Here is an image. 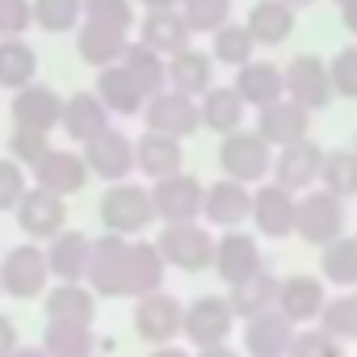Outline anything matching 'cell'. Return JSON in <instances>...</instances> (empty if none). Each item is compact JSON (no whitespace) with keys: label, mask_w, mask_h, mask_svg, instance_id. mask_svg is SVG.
Masks as SVG:
<instances>
[{"label":"cell","mask_w":357,"mask_h":357,"mask_svg":"<svg viewBox=\"0 0 357 357\" xmlns=\"http://www.w3.org/2000/svg\"><path fill=\"white\" fill-rule=\"evenodd\" d=\"M101 227L105 231H118V236H139L147 231L155 219V198L147 185H135V181H114L105 194H101Z\"/></svg>","instance_id":"1"},{"label":"cell","mask_w":357,"mask_h":357,"mask_svg":"<svg viewBox=\"0 0 357 357\" xmlns=\"http://www.w3.org/2000/svg\"><path fill=\"white\" fill-rule=\"evenodd\" d=\"M155 248L172 269H181V273H202V269L215 265V231L202 227V219L198 223H164Z\"/></svg>","instance_id":"2"},{"label":"cell","mask_w":357,"mask_h":357,"mask_svg":"<svg viewBox=\"0 0 357 357\" xmlns=\"http://www.w3.org/2000/svg\"><path fill=\"white\" fill-rule=\"evenodd\" d=\"M219 168H223V176H236V181H244V185H261L265 176L273 172V147L257 135V130H231V135H223V143H219Z\"/></svg>","instance_id":"3"},{"label":"cell","mask_w":357,"mask_h":357,"mask_svg":"<svg viewBox=\"0 0 357 357\" xmlns=\"http://www.w3.org/2000/svg\"><path fill=\"white\" fill-rule=\"evenodd\" d=\"M294 236L307 244H332L336 236H344V198L328 194V190H307L298 194V215H294Z\"/></svg>","instance_id":"4"},{"label":"cell","mask_w":357,"mask_h":357,"mask_svg":"<svg viewBox=\"0 0 357 357\" xmlns=\"http://www.w3.org/2000/svg\"><path fill=\"white\" fill-rule=\"evenodd\" d=\"M126 236L109 231L101 240H93L89 248V269H84V286L97 298H126Z\"/></svg>","instance_id":"5"},{"label":"cell","mask_w":357,"mask_h":357,"mask_svg":"<svg viewBox=\"0 0 357 357\" xmlns=\"http://www.w3.org/2000/svg\"><path fill=\"white\" fill-rule=\"evenodd\" d=\"M143 122L155 135H168V139H181L185 143L194 130H202V109H198V97H185V93H176V89H164V93L147 97Z\"/></svg>","instance_id":"6"},{"label":"cell","mask_w":357,"mask_h":357,"mask_svg":"<svg viewBox=\"0 0 357 357\" xmlns=\"http://www.w3.org/2000/svg\"><path fill=\"white\" fill-rule=\"evenodd\" d=\"M151 198H155V219L160 223H198L206 190H202L198 176H190L181 168V172H172V176L151 181Z\"/></svg>","instance_id":"7"},{"label":"cell","mask_w":357,"mask_h":357,"mask_svg":"<svg viewBox=\"0 0 357 357\" xmlns=\"http://www.w3.org/2000/svg\"><path fill=\"white\" fill-rule=\"evenodd\" d=\"M47 278H51V265H47V252L34 240L9 248L5 261H0V290L13 294V298H38V294H47Z\"/></svg>","instance_id":"8"},{"label":"cell","mask_w":357,"mask_h":357,"mask_svg":"<svg viewBox=\"0 0 357 357\" xmlns=\"http://www.w3.org/2000/svg\"><path fill=\"white\" fill-rule=\"evenodd\" d=\"M282 76H286V97L290 101H298L303 109H328L332 105V97H336V89H332V72H328V63L319 59V55H294L286 68H282Z\"/></svg>","instance_id":"9"},{"label":"cell","mask_w":357,"mask_h":357,"mask_svg":"<svg viewBox=\"0 0 357 357\" xmlns=\"http://www.w3.org/2000/svg\"><path fill=\"white\" fill-rule=\"evenodd\" d=\"M319 168H324V147L315 139H294L273 155V181L290 194H307L319 185Z\"/></svg>","instance_id":"10"},{"label":"cell","mask_w":357,"mask_h":357,"mask_svg":"<svg viewBox=\"0 0 357 357\" xmlns=\"http://www.w3.org/2000/svg\"><path fill=\"white\" fill-rule=\"evenodd\" d=\"M231 328H236V315H231V303L227 298H219V294H202V298H194L190 307H185V315H181V336L190 340V344H223L227 336H231Z\"/></svg>","instance_id":"11"},{"label":"cell","mask_w":357,"mask_h":357,"mask_svg":"<svg viewBox=\"0 0 357 357\" xmlns=\"http://www.w3.org/2000/svg\"><path fill=\"white\" fill-rule=\"evenodd\" d=\"M84 164H89L93 176H101V181H109V185L114 181H130V172H135V143L122 130L105 126L101 135H93L84 143Z\"/></svg>","instance_id":"12"},{"label":"cell","mask_w":357,"mask_h":357,"mask_svg":"<svg viewBox=\"0 0 357 357\" xmlns=\"http://www.w3.org/2000/svg\"><path fill=\"white\" fill-rule=\"evenodd\" d=\"M34 185H43V190H51V194H59V198H72V194H80L84 185H89V164H84V151H68V147H51L34 168Z\"/></svg>","instance_id":"13"},{"label":"cell","mask_w":357,"mask_h":357,"mask_svg":"<svg viewBox=\"0 0 357 357\" xmlns=\"http://www.w3.org/2000/svg\"><path fill=\"white\" fill-rule=\"evenodd\" d=\"M294 215H298V194L282 190L278 181H261V190H252V223L261 236L269 240L294 236Z\"/></svg>","instance_id":"14"},{"label":"cell","mask_w":357,"mask_h":357,"mask_svg":"<svg viewBox=\"0 0 357 357\" xmlns=\"http://www.w3.org/2000/svg\"><path fill=\"white\" fill-rule=\"evenodd\" d=\"M13 215H17V227L30 240H55L63 231V223H68V202L59 194L43 190V185H30Z\"/></svg>","instance_id":"15"},{"label":"cell","mask_w":357,"mask_h":357,"mask_svg":"<svg viewBox=\"0 0 357 357\" xmlns=\"http://www.w3.org/2000/svg\"><path fill=\"white\" fill-rule=\"evenodd\" d=\"M202 219L219 231H231L240 223L252 219V190L236 176H223V181L206 185V198H202Z\"/></svg>","instance_id":"16"},{"label":"cell","mask_w":357,"mask_h":357,"mask_svg":"<svg viewBox=\"0 0 357 357\" xmlns=\"http://www.w3.org/2000/svg\"><path fill=\"white\" fill-rule=\"evenodd\" d=\"M181 315H185V307L164 290L135 298V332L147 344H168L172 336H181Z\"/></svg>","instance_id":"17"},{"label":"cell","mask_w":357,"mask_h":357,"mask_svg":"<svg viewBox=\"0 0 357 357\" xmlns=\"http://www.w3.org/2000/svg\"><path fill=\"white\" fill-rule=\"evenodd\" d=\"M324 303H328V290H324V282L311 278V273H290V278L278 282V303H273V307H278L294 328L315 324L319 311H324Z\"/></svg>","instance_id":"18"},{"label":"cell","mask_w":357,"mask_h":357,"mask_svg":"<svg viewBox=\"0 0 357 357\" xmlns=\"http://www.w3.org/2000/svg\"><path fill=\"white\" fill-rule=\"evenodd\" d=\"M257 135L269 147H286L294 139H307L311 135V109H303L290 97H278V101H269V105L257 109Z\"/></svg>","instance_id":"19"},{"label":"cell","mask_w":357,"mask_h":357,"mask_svg":"<svg viewBox=\"0 0 357 357\" xmlns=\"http://www.w3.org/2000/svg\"><path fill=\"white\" fill-rule=\"evenodd\" d=\"M139 43L168 59L176 51L194 47V26L185 22L181 9H147V17L139 22Z\"/></svg>","instance_id":"20"},{"label":"cell","mask_w":357,"mask_h":357,"mask_svg":"<svg viewBox=\"0 0 357 357\" xmlns=\"http://www.w3.org/2000/svg\"><path fill=\"white\" fill-rule=\"evenodd\" d=\"M227 286H236V282H244V278H252L257 269H265V261H261V244L252 240V236H244L240 227H231L227 236H219L215 240V265H211Z\"/></svg>","instance_id":"21"},{"label":"cell","mask_w":357,"mask_h":357,"mask_svg":"<svg viewBox=\"0 0 357 357\" xmlns=\"http://www.w3.org/2000/svg\"><path fill=\"white\" fill-rule=\"evenodd\" d=\"M63 118V97L47 84H26L13 93V126H30V130H59Z\"/></svg>","instance_id":"22"},{"label":"cell","mask_w":357,"mask_h":357,"mask_svg":"<svg viewBox=\"0 0 357 357\" xmlns=\"http://www.w3.org/2000/svg\"><path fill=\"white\" fill-rule=\"evenodd\" d=\"M294 332H298V328H294L278 307H269V311L244 319V349H248V357H286Z\"/></svg>","instance_id":"23"},{"label":"cell","mask_w":357,"mask_h":357,"mask_svg":"<svg viewBox=\"0 0 357 357\" xmlns=\"http://www.w3.org/2000/svg\"><path fill=\"white\" fill-rule=\"evenodd\" d=\"M164 269H168V261L160 257L155 240H130L126 244V298L164 290Z\"/></svg>","instance_id":"24"},{"label":"cell","mask_w":357,"mask_h":357,"mask_svg":"<svg viewBox=\"0 0 357 357\" xmlns=\"http://www.w3.org/2000/svg\"><path fill=\"white\" fill-rule=\"evenodd\" d=\"M236 93L244 97L248 109H261V105L286 97V76L269 59H248L244 68H236Z\"/></svg>","instance_id":"25"},{"label":"cell","mask_w":357,"mask_h":357,"mask_svg":"<svg viewBox=\"0 0 357 357\" xmlns=\"http://www.w3.org/2000/svg\"><path fill=\"white\" fill-rule=\"evenodd\" d=\"M211 84H215V55L211 51L185 47V51L168 55V89L185 93V97H202Z\"/></svg>","instance_id":"26"},{"label":"cell","mask_w":357,"mask_h":357,"mask_svg":"<svg viewBox=\"0 0 357 357\" xmlns=\"http://www.w3.org/2000/svg\"><path fill=\"white\" fill-rule=\"evenodd\" d=\"M93 93L101 97V105H105L109 114H122V118H130V114H143V105H147L143 89L135 84V76H130L122 63L97 68V89H93Z\"/></svg>","instance_id":"27"},{"label":"cell","mask_w":357,"mask_h":357,"mask_svg":"<svg viewBox=\"0 0 357 357\" xmlns=\"http://www.w3.org/2000/svg\"><path fill=\"white\" fill-rule=\"evenodd\" d=\"M47 319L51 324L93 328V319H97V294L84 282H59L55 290H47Z\"/></svg>","instance_id":"28"},{"label":"cell","mask_w":357,"mask_h":357,"mask_svg":"<svg viewBox=\"0 0 357 357\" xmlns=\"http://www.w3.org/2000/svg\"><path fill=\"white\" fill-rule=\"evenodd\" d=\"M185 168V151H181V139H168V135H155L147 130L139 143H135V172L151 176V181H160V176H172Z\"/></svg>","instance_id":"29"},{"label":"cell","mask_w":357,"mask_h":357,"mask_svg":"<svg viewBox=\"0 0 357 357\" xmlns=\"http://www.w3.org/2000/svg\"><path fill=\"white\" fill-rule=\"evenodd\" d=\"M198 109H202V126L215 130V135H231L244 126V97L236 93V84H211L202 97H198Z\"/></svg>","instance_id":"30"},{"label":"cell","mask_w":357,"mask_h":357,"mask_svg":"<svg viewBox=\"0 0 357 357\" xmlns=\"http://www.w3.org/2000/svg\"><path fill=\"white\" fill-rule=\"evenodd\" d=\"M109 126V109L101 105V97L97 93H72L68 101H63V118H59V130L68 135V139H76V143H89L93 135H101Z\"/></svg>","instance_id":"31"},{"label":"cell","mask_w":357,"mask_h":357,"mask_svg":"<svg viewBox=\"0 0 357 357\" xmlns=\"http://www.w3.org/2000/svg\"><path fill=\"white\" fill-rule=\"evenodd\" d=\"M294 13L298 9H290L286 0H257L244 26L257 38V47H282L294 34Z\"/></svg>","instance_id":"32"},{"label":"cell","mask_w":357,"mask_h":357,"mask_svg":"<svg viewBox=\"0 0 357 357\" xmlns=\"http://www.w3.org/2000/svg\"><path fill=\"white\" fill-rule=\"evenodd\" d=\"M126 43H130V34H122V30H109V26H97V22H80L76 26V51H80V59L89 68L118 63Z\"/></svg>","instance_id":"33"},{"label":"cell","mask_w":357,"mask_h":357,"mask_svg":"<svg viewBox=\"0 0 357 357\" xmlns=\"http://www.w3.org/2000/svg\"><path fill=\"white\" fill-rule=\"evenodd\" d=\"M89 248L93 240L84 231H59L47 248V265H51V278L59 282H84V269H89Z\"/></svg>","instance_id":"34"},{"label":"cell","mask_w":357,"mask_h":357,"mask_svg":"<svg viewBox=\"0 0 357 357\" xmlns=\"http://www.w3.org/2000/svg\"><path fill=\"white\" fill-rule=\"evenodd\" d=\"M278 282H282V278H273L269 269H257L252 278L236 282V286H231V294H227L231 315H236V319H252V315L269 311V307L278 303Z\"/></svg>","instance_id":"35"},{"label":"cell","mask_w":357,"mask_h":357,"mask_svg":"<svg viewBox=\"0 0 357 357\" xmlns=\"http://www.w3.org/2000/svg\"><path fill=\"white\" fill-rule=\"evenodd\" d=\"M130 76H135V84L143 89V97H155V93H164L168 89V59L164 55H155L151 47H143L139 38L135 43H126V51H122V59H118Z\"/></svg>","instance_id":"36"},{"label":"cell","mask_w":357,"mask_h":357,"mask_svg":"<svg viewBox=\"0 0 357 357\" xmlns=\"http://www.w3.org/2000/svg\"><path fill=\"white\" fill-rule=\"evenodd\" d=\"M38 76V51L26 38H0V89H26Z\"/></svg>","instance_id":"37"},{"label":"cell","mask_w":357,"mask_h":357,"mask_svg":"<svg viewBox=\"0 0 357 357\" xmlns=\"http://www.w3.org/2000/svg\"><path fill=\"white\" fill-rule=\"evenodd\" d=\"M211 38H215V43H211V55H215V63L244 68L248 59H257V38L248 34V26H244V22H227V26H219Z\"/></svg>","instance_id":"38"},{"label":"cell","mask_w":357,"mask_h":357,"mask_svg":"<svg viewBox=\"0 0 357 357\" xmlns=\"http://www.w3.org/2000/svg\"><path fill=\"white\" fill-rule=\"evenodd\" d=\"M319 185H324L328 194H336V198H357V147L324 151Z\"/></svg>","instance_id":"39"},{"label":"cell","mask_w":357,"mask_h":357,"mask_svg":"<svg viewBox=\"0 0 357 357\" xmlns=\"http://www.w3.org/2000/svg\"><path fill=\"white\" fill-rule=\"evenodd\" d=\"M43 349H47L51 357H93L97 336H93V328H80V324H51V319H47Z\"/></svg>","instance_id":"40"},{"label":"cell","mask_w":357,"mask_h":357,"mask_svg":"<svg viewBox=\"0 0 357 357\" xmlns=\"http://www.w3.org/2000/svg\"><path fill=\"white\" fill-rule=\"evenodd\" d=\"M319 269L332 286H357V236H336L332 244H324Z\"/></svg>","instance_id":"41"},{"label":"cell","mask_w":357,"mask_h":357,"mask_svg":"<svg viewBox=\"0 0 357 357\" xmlns=\"http://www.w3.org/2000/svg\"><path fill=\"white\" fill-rule=\"evenodd\" d=\"M34 5V26L47 34H76L84 22V0H30Z\"/></svg>","instance_id":"42"},{"label":"cell","mask_w":357,"mask_h":357,"mask_svg":"<svg viewBox=\"0 0 357 357\" xmlns=\"http://www.w3.org/2000/svg\"><path fill=\"white\" fill-rule=\"evenodd\" d=\"M319 328H324L328 336H336L340 344H344V340H357V298H353V294L328 298L324 311H319Z\"/></svg>","instance_id":"43"},{"label":"cell","mask_w":357,"mask_h":357,"mask_svg":"<svg viewBox=\"0 0 357 357\" xmlns=\"http://www.w3.org/2000/svg\"><path fill=\"white\" fill-rule=\"evenodd\" d=\"M181 13L194 26V34H215L231 22V0H181Z\"/></svg>","instance_id":"44"},{"label":"cell","mask_w":357,"mask_h":357,"mask_svg":"<svg viewBox=\"0 0 357 357\" xmlns=\"http://www.w3.org/2000/svg\"><path fill=\"white\" fill-rule=\"evenodd\" d=\"M84 22H97V26H109V30L130 34L135 5H130V0H84Z\"/></svg>","instance_id":"45"},{"label":"cell","mask_w":357,"mask_h":357,"mask_svg":"<svg viewBox=\"0 0 357 357\" xmlns=\"http://www.w3.org/2000/svg\"><path fill=\"white\" fill-rule=\"evenodd\" d=\"M47 151H51V135H47V130L13 126V135H9V155H13L22 168H34V164H38Z\"/></svg>","instance_id":"46"},{"label":"cell","mask_w":357,"mask_h":357,"mask_svg":"<svg viewBox=\"0 0 357 357\" xmlns=\"http://www.w3.org/2000/svg\"><path fill=\"white\" fill-rule=\"evenodd\" d=\"M286 357H344V349H340V340L328 336L324 328H303V332H294Z\"/></svg>","instance_id":"47"},{"label":"cell","mask_w":357,"mask_h":357,"mask_svg":"<svg viewBox=\"0 0 357 357\" xmlns=\"http://www.w3.org/2000/svg\"><path fill=\"white\" fill-rule=\"evenodd\" d=\"M26 190H30L26 168H22L13 155H5V160H0V215H5V211H17V202L26 198Z\"/></svg>","instance_id":"48"},{"label":"cell","mask_w":357,"mask_h":357,"mask_svg":"<svg viewBox=\"0 0 357 357\" xmlns=\"http://www.w3.org/2000/svg\"><path fill=\"white\" fill-rule=\"evenodd\" d=\"M328 72H332V89H336L340 97L357 101V43H353V47H340V51L332 55Z\"/></svg>","instance_id":"49"},{"label":"cell","mask_w":357,"mask_h":357,"mask_svg":"<svg viewBox=\"0 0 357 357\" xmlns=\"http://www.w3.org/2000/svg\"><path fill=\"white\" fill-rule=\"evenodd\" d=\"M34 26L30 0H0V38H22Z\"/></svg>","instance_id":"50"},{"label":"cell","mask_w":357,"mask_h":357,"mask_svg":"<svg viewBox=\"0 0 357 357\" xmlns=\"http://www.w3.org/2000/svg\"><path fill=\"white\" fill-rule=\"evenodd\" d=\"M22 349V340H17V324L9 319V315H0V357H13Z\"/></svg>","instance_id":"51"},{"label":"cell","mask_w":357,"mask_h":357,"mask_svg":"<svg viewBox=\"0 0 357 357\" xmlns=\"http://www.w3.org/2000/svg\"><path fill=\"white\" fill-rule=\"evenodd\" d=\"M340 22L349 34H357V0H349V5H340Z\"/></svg>","instance_id":"52"},{"label":"cell","mask_w":357,"mask_h":357,"mask_svg":"<svg viewBox=\"0 0 357 357\" xmlns=\"http://www.w3.org/2000/svg\"><path fill=\"white\" fill-rule=\"evenodd\" d=\"M198 357H236V349H227V340L223 344H202Z\"/></svg>","instance_id":"53"},{"label":"cell","mask_w":357,"mask_h":357,"mask_svg":"<svg viewBox=\"0 0 357 357\" xmlns=\"http://www.w3.org/2000/svg\"><path fill=\"white\" fill-rule=\"evenodd\" d=\"M151 357H190V353H185V349H176V344H155Z\"/></svg>","instance_id":"54"},{"label":"cell","mask_w":357,"mask_h":357,"mask_svg":"<svg viewBox=\"0 0 357 357\" xmlns=\"http://www.w3.org/2000/svg\"><path fill=\"white\" fill-rule=\"evenodd\" d=\"M143 9H181V0H139Z\"/></svg>","instance_id":"55"},{"label":"cell","mask_w":357,"mask_h":357,"mask_svg":"<svg viewBox=\"0 0 357 357\" xmlns=\"http://www.w3.org/2000/svg\"><path fill=\"white\" fill-rule=\"evenodd\" d=\"M13 357H51V353H47L43 344H38V349H34V344H22V349H17Z\"/></svg>","instance_id":"56"},{"label":"cell","mask_w":357,"mask_h":357,"mask_svg":"<svg viewBox=\"0 0 357 357\" xmlns=\"http://www.w3.org/2000/svg\"><path fill=\"white\" fill-rule=\"evenodd\" d=\"M286 5H290V9H311L315 0H286Z\"/></svg>","instance_id":"57"},{"label":"cell","mask_w":357,"mask_h":357,"mask_svg":"<svg viewBox=\"0 0 357 357\" xmlns=\"http://www.w3.org/2000/svg\"><path fill=\"white\" fill-rule=\"evenodd\" d=\"M332 5H349V0H332Z\"/></svg>","instance_id":"58"},{"label":"cell","mask_w":357,"mask_h":357,"mask_svg":"<svg viewBox=\"0 0 357 357\" xmlns=\"http://www.w3.org/2000/svg\"><path fill=\"white\" fill-rule=\"evenodd\" d=\"M353 298H357V290H353Z\"/></svg>","instance_id":"59"},{"label":"cell","mask_w":357,"mask_h":357,"mask_svg":"<svg viewBox=\"0 0 357 357\" xmlns=\"http://www.w3.org/2000/svg\"><path fill=\"white\" fill-rule=\"evenodd\" d=\"M353 147H357V143H353Z\"/></svg>","instance_id":"60"}]
</instances>
